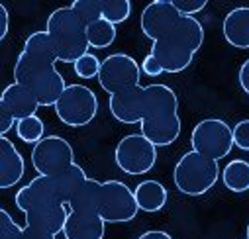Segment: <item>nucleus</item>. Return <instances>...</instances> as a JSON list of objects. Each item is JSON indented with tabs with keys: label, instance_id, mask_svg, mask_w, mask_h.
Wrapping results in <instances>:
<instances>
[{
	"label": "nucleus",
	"instance_id": "nucleus-1",
	"mask_svg": "<svg viewBox=\"0 0 249 239\" xmlns=\"http://www.w3.org/2000/svg\"><path fill=\"white\" fill-rule=\"evenodd\" d=\"M142 132L157 147L173 145L182 130L177 92L167 85L143 86Z\"/></svg>",
	"mask_w": 249,
	"mask_h": 239
},
{
	"label": "nucleus",
	"instance_id": "nucleus-2",
	"mask_svg": "<svg viewBox=\"0 0 249 239\" xmlns=\"http://www.w3.org/2000/svg\"><path fill=\"white\" fill-rule=\"evenodd\" d=\"M204 43V26L195 16H180L177 26L161 39L153 41L151 55L159 61L165 73L177 75L189 69L196 51Z\"/></svg>",
	"mask_w": 249,
	"mask_h": 239
},
{
	"label": "nucleus",
	"instance_id": "nucleus-3",
	"mask_svg": "<svg viewBox=\"0 0 249 239\" xmlns=\"http://www.w3.org/2000/svg\"><path fill=\"white\" fill-rule=\"evenodd\" d=\"M87 178L85 169L77 163L59 174H37L16 192L14 202L22 212L37 204H69Z\"/></svg>",
	"mask_w": 249,
	"mask_h": 239
},
{
	"label": "nucleus",
	"instance_id": "nucleus-4",
	"mask_svg": "<svg viewBox=\"0 0 249 239\" xmlns=\"http://www.w3.org/2000/svg\"><path fill=\"white\" fill-rule=\"evenodd\" d=\"M14 83L26 86L28 90L34 92L37 98L39 106H55L61 94L69 86L51 61H43V59L32 57L24 51H20L16 63H14Z\"/></svg>",
	"mask_w": 249,
	"mask_h": 239
},
{
	"label": "nucleus",
	"instance_id": "nucleus-5",
	"mask_svg": "<svg viewBox=\"0 0 249 239\" xmlns=\"http://www.w3.org/2000/svg\"><path fill=\"white\" fill-rule=\"evenodd\" d=\"M45 32L49 34L55 51L57 61L61 63H73L83 55L89 53V37H87V24L73 12L71 6L57 8L49 14Z\"/></svg>",
	"mask_w": 249,
	"mask_h": 239
},
{
	"label": "nucleus",
	"instance_id": "nucleus-6",
	"mask_svg": "<svg viewBox=\"0 0 249 239\" xmlns=\"http://www.w3.org/2000/svg\"><path fill=\"white\" fill-rule=\"evenodd\" d=\"M222 176L218 161L200 155L196 151H186L173 169V183L178 192L186 196H202L210 192L218 178Z\"/></svg>",
	"mask_w": 249,
	"mask_h": 239
},
{
	"label": "nucleus",
	"instance_id": "nucleus-7",
	"mask_svg": "<svg viewBox=\"0 0 249 239\" xmlns=\"http://www.w3.org/2000/svg\"><path fill=\"white\" fill-rule=\"evenodd\" d=\"M61 124L69 128L89 126L98 114V98L85 85H69L53 106Z\"/></svg>",
	"mask_w": 249,
	"mask_h": 239
},
{
	"label": "nucleus",
	"instance_id": "nucleus-8",
	"mask_svg": "<svg viewBox=\"0 0 249 239\" xmlns=\"http://www.w3.org/2000/svg\"><path fill=\"white\" fill-rule=\"evenodd\" d=\"M191 145L193 151L220 161L228 157L235 147L233 128L222 118H204L191 132Z\"/></svg>",
	"mask_w": 249,
	"mask_h": 239
},
{
	"label": "nucleus",
	"instance_id": "nucleus-9",
	"mask_svg": "<svg viewBox=\"0 0 249 239\" xmlns=\"http://www.w3.org/2000/svg\"><path fill=\"white\" fill-rule=\"evenodd\" d=\"M114 161L118 169L126 174H145L157 163V145L143 134H130L118 141L114 149Z\"/></svg>",
	"mask_w": 249,
	"mask_h": 239
},
{
	"label": "nucleus",
	"instance_id": "nucleus-10",
	"mask_svg": "<svg viewBox=\"0 0 249 239\" xmlns=\"http://www.w3.org/2000/svg\"><path fill=\"white\" fill-rule=\"evenodd\" d=\"M140 81L142 65H138V61L128 53H112L100 65L98 85L110 96L140 86Z\"/></svg>",
	"mask_w": 249,
	"mask_h": 239
},
{
	"label": "nucleus",
	"instance_id": "nucleus-11",
	"mask_svg": "<svg viewBox=\"0 0 249 239\" xmlns=\"http://www.w3.org/2000/svg\"><path fill=\"white\" fill-rule=\"evenodd\" d=\"M140 212L136 192L122 181H106L102 183L98 216L106 223H128L136 220Z\"/></svg>",
	"mask_w": 249,
	"mask_h": 239
},
{
	"label": "nucleus",
	"instance_id": "nucleus-12",
	"mask_svg": "<svg viewBox=\"0 0 249 239\" xmlns=\"http://www.w3.org/2000/svg\"><path fill=\"white\" fill-rule=\"evenodd\" d=\"M32 165L37 174H59L75 165V149L61 136H45L32 149Z\"/></svg>",
	"mask_w": 249,
	"mask_h": 239
},
{
	"label": "nucleus",
	"instance_id": "nucleus-13",
	"mask_svg": "<svg viewBox=\"0 0 249 239\" xmlns=\"http://www.w3.org/2000/svg\"><path fill=\"white\" fill-rule=\"evenodd\" d=\"M178 20H180V14L175 8L173 0H153V2H149L143 8L140 26L145 37H149L151 41H157L165 34H169Z\"/></svg>",
	"mask_w": 249,
	"mask_h": 239
},
{
	"label": "nucleus",
	"instance_id": "nucleus-14",
	"mask_svg": "<svg viewBox=\"0 0 249 239\" xmlns=\"http://www.w3.org/2000/svg\"><path fill=\"white\" fill-rule=\"evenodd\" d=\"M69 214H71V210L67 204H37L24 212L26 225L47 231L51 235L63 233Z\"/></svg>",
	"mask_w": 249,
	"mask_h": 239
},
{
	"label": "nucleus",
	"instance_id": "nucleus-15",
	"mask_svg": "<svg viewBox=\"0 0 249 239\" xmlns=\"http://www.w3.org/2000/svg\"><path fill=\"white\" fill-rule=\"evenodd\" d=\"M26 172V161L18 147L6 137H0V188L16 187Z\"/></svg>",
	"mask_w": 249,
	"mask_h": 239
},
{
	"label": "nucleus",
	"instance_id": "nucleus-16",
	"mask_svg": "<svg viewBox=\"0 0 249 239\" xmlns=\"http://www.w3.org/2000/svg\"><path fill=\"white\" fill-rule=\"evenodd\" d=\"M142 104H143V86H136L132 90L112 94L108 100L110 114L120 124H142Z\"/></svg>",
	"mask_w": 249,
	"mask_h": 239
},
{
	"label": "nucleus",
	"instance_id": "nucleus-17",
	"mask_svg": "<svg viewBox=\"0 0 249 239\" xmlns=\"http://www.w3.org/2000/svg\"><path fill=\"white\" fill-rule=\"evenodd\" d=\"M0 108L8 110L16 120H24V118L36 116L37 108L41 106L32 90H28L18 83H10L2 90V96H0Z\"/></svg>",
	"mask_w": 249,
	"mask_h": 239
},
{
	"label": "nucleus",
	"instance_id": "nucleus-18",
	"mask_svg": "<svg viewBox=\"0 0 249 239\" xmlns=\"http://www.w3.org/2000/svg\"><path fill=\"white\" fill-rule=\"evenodd\" d=\"M106 222L98 214H79L71 212L65 223V239H104Z\"/></svg>",
	"mask_w": 249,
	"mask_h": 239
},
{
	"label": "nucleus",
	"instance_id": "nucleus-19",
	"mask_svg": "<svg viewBox=\"0 0 249 239\" xmlns=\"http://www.w3.org/2000/svg\"><path fill=\"white\" fill-rule=\"evenodd\" d=\"M222 34L231 47L249 49V8L239 6L230 10L222 22Z\"/></svg>",
	"mask_w": 249,
	"mask_h": 239
},
{
	"label": "nucleus",
	"instance_id": "nucleus-20",
	"mask_svg": "<svg viewBox=\"0 0 249 239\" xmlns=\"http://www.w3.org/2000/svg\"><path fill=\"white\" fill-rule=\"evenodd\" d=\"M136 200H138V206L142 212H147V214H155V212H161L165 206H167V200H169V192L167 188L159 183V181H142L136 188Z\"/></svg>",
	"mask_w": 249,
	"mask_h": 239
},
{
	"label": "nucleus",
	"instance_id": "nucleus-21",
	"mask_svg": "<svg viewBox=\"0 0 249 239\" xmlns=\"http://www.w3.org/2000/svg\"><path fill=\"white\" fill-rule=\"evenodd\" d=\"M100 194H102V183L96 178H87L81 185V188L73 194L69 200V210L79 214H98L100 206Z\"/></svg>",
	"mask_w": 249,
	"mask_h": 239
},
{
	"label": "nucleus",
	"instance_id": "nucleus-22",
	"mask_svg": "<svg viewBox=\"0 0 249 239\" xmlns=\"http://www.w3.org/2000/svg\"><path fill=\"white\" fill-rule=\"evenodd\" d=\"M222 183L230 192L241 194L249 190V161L231 159L222 169Z\"/></svg>",
	"mask_w": 249,
	"mask_h": 239
},
{
	"label": "nucleus",
	"instance_id": "nucleus-23",
	"mask_svg": "<svg viewBox=\"0 0 249 239\" xmlns=\"http://www.w3.org/2000/svg\"><path fill=\"white\" fill-rule=\"evenodd\" d=\"M24 53L32 55V57H37V59H43V61H51V63H57V51H55V45L49 37V34L45 30L41 32H34L26 37L24 41Z\"/></svg>",
	"mask_w": 249,
	"mask_h": 239
},
{
	"label": "nucleus",
	"instance_id": "nucleus-24",
	"mask_svg": "<svg viewBox=\"0 0 249 239\" xmlns=\"http://www.w3.org/2000/svg\"><path fill=\"white\" fill-rule=\"evenodd\" d=\"M116 26L110 24L108 20L100 18L96 22H92L90 26H87V37H89V43L90 47L94 49H106L110 47L114 41H116Z\"/></svg>",
	"mask_w": 249,
	"mask_h": 239
},
{
	"label": "nucleus",
	"instance_id": "nucleus-25",
	"mask_svg": "<svg viewBox=\"0 0 249 239\" xmlns=\"http://www.w3.org/2000/svg\"><path fill=\"white\" fill-rule=\"evenodd\" d=\"M16 136L24 141V143H39L45 136V124H43V120L36 114V116H30V118H24V120H18L16 122Z\"/></svg>",
	"mask_w": 249,
	"mask_h": 239
},
{
	"label": "nucleus",
	"instance_id": "nucleus-26",
	"mask_svg": "<svg viewBox=\"0 0 249 239\" xmlns=\"http://www.w3.org/2000/svg\"><path fill=\"white\" fill-rule=\"evenodd\" d=\"M132 16V2L130 0H102V18L110 24L118 26L124 24Z\"/></svg>",
	"mask_w": 249,
	"mask_h": 239
},
{
	"label": "nucleus",
	"instance_id": "nucleus-27",
	"mask_svg": "<svg viewBox=\"0 0 249 239\" xmlns=\"http://www.w3.org/2000/svg\"><path fill=\"white\" fill-rule=\"evenodd\" d=\"M71 8L87 26L102 18V0H75Z\"/></svg>",
	"mask_w": 249,
	"mask_h": 239
},
{
	"label": "nucleus",
	"instance_id": "nucleus-28",
	"mask_svg": "<svg viewBox=\"0 0 249 239\" xmlns=\"http://www.w3.org/2000/svg\"><path fill=\"white\" fill-rule=\"evenodd\" d=\"M100 65L102 61L94 55V53H87L83 55L81 59H77L75 61V75L79 79H98V73H100Z\"/></svg>",
	"mask_w": 249,
	"mask_h": 239
},
{
	"label": "nucleus",
	"instance_id": "nucleus-29",
	"mask_svg": "<svg viewBox=\"0 0 249 239\" xmlns=\"http://www.w3.org/2000/svg\"><path fill=\"white\" fill-rule=\"evenodd\" d=\"M22 233L24 227H20L4 208L0 210V239H22Z\"/></svg>",
	"mask_w": 249,
	"mask_h": 239
},
{
	"label": "nucleus",
	"instance_id": "nucleus-30",
	"mask_svg": "<svg viewBox=\"0 0 249 239\" xmlns=\"http://www.w3.org/2000/svg\"><path fill=\"white\" fill-rule=\"evenodd\" d=\"M173 4L180 16H195L208 6L206 0H173Z\"/></svg>",
	"mask_w": 249,
	"mask_h": 239
},
{
	"label": "nucleus",
	"instance_id": "nucleus-31",
	"mask_svg": "<svg viewBox=\"0 0 249 239\" xmlns=\"http://www.w3.org/2000/svg\"><path fill=\"white\" fill-rule=\"evenodd\" d=\"M233 143L241 151H249V120H241L233 126Z\"/></svg>",
	"mask_w": 249,
	"mask_h": 239
},
{
	"label": "nucleus",
	"instance_id": "nucleus-32",
	"mask_svg": "<svg viewBox=\"0 0 249 239\" xmlns=\"http://www.w3.org/2000/svg\"><path fill=\"white\" fill-rule=\"evenodd\" d=\"M142 73H145L147 77H159V75H163L165 71H163V67L159 65L157 59L149 53V55L143 59V63H142Z\"/></svg>",
	"mask_w": 249,
	"mask_h": 239
},
{
	"label": "nucleus",
	"instance_id": "nucleus-33",
	"mask_svg": "<svg viewBox=\"0 0 249 239\" xmlns=\"http://www.w3.org/2000/svg\"><path fill=\"white\" fill-rule=\"evenodd\" d=\"M16 122H18V120H16L8 110L0 108V134L6 136L12 128H16Z\"/></svg>",
	"mask_w": 249,
	"mask_h": 239
},
{
	"label": "nucleus",
	"instance_id": "nucleus-34",
	"mask_svg": "<svg viewBox=\"0 0 249 239\" xmlns=\"http://www.w3.org/2000/svg\"><path fill=\"white\" fill-rule=\"evenodd\" d=\"M237 81H239V86L245 94H249V59L241 63L239 67V73H237Z\"/></svg>",
	"mask_w": 249,
	"mask_h": 239
},
{
	"label": "nucleus",
	"instance_id": "nucleus-35",
	"mask_svg": "<svg viewBox=\"0 0 249 239\" xmlns=\"http://www.w3.org/2000/svg\"><path fill=\"white\" fill-rule=\"evenodd\" d=\"M57 235H51L47 231H41V229H36V227H30V225H24V233H22V239H55Z\"/></svg>",
	"mask_w": 249,
	"mask_h": 239
},
{
	"label": "nucleus",
	"instance_id": "nucleus-36",
	"mask_svg": "<svg viewBox=\"0 0 249 239\" xmlns=\"http://www.w3.org/2000/svg\"><path fill=\"white\" fill-rule=\"evenodd\" d=\"M10 30V16L4 4H0V39H4Z\"/></svg>",
	"mask_w": 249,
	"mask_h": 239
},
{
	"label": "nucleus",
	"instance_id": "nucleus-37",
	"mask_svg": "<svg viewBox=\"0 0 249 239\" xmlns=\"http://www.w3.org/2000/svg\"><path fill=\"white\" fill-rule=\"evenodd\" d=\"M138 239H173V235L163 229H149V231H143Z\"/></svg>",
	"mask_w": 249,
	"mask_h": 239
},
{
	"label": "nucleus",
	"instance_id": "nucleus-38",
	"mask_svg": "<svg viewBox=\"0 0 249 239\" xmlns=\"http://www.w3.org/2000/svg\"><path fill=\"white\" fill-rule=\"evenodd\" d=\"M245 239H249V222H247V227H245Z\"/></svg>",
	"mask_w": 249,
	"mask_h": 239
}]
</instances>
